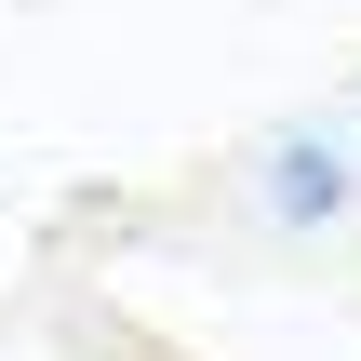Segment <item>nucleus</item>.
<instances>
[{
    "instance_id": "nucleus-1",
    "label": "nucleus",
    "mask_w": 361,
    "mask_h": 361,
    "mask_svg": "<svg viewBox=\"0 0 361 361\" xmlns=\"http://www.w3.org/2000/svg\"><path fill=\"white\" fill-rule=\"evenodd\" d=\"M348 201H361V161L348 147H322V134L268 147V214H281V228H335Z\"/></svg>"
}]
</instances>
